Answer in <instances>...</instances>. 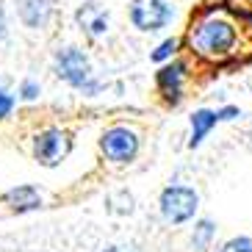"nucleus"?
<instances>
[{"mask_svg": "<svg viewBox=\"0 0 252 252\" xmlns=\"http://www.w3.org/2000/svg\"><path fill=\"white\" fill-rule=\"evenodd\" d=\"M178 45H180L178 39H163L161 45H158L156 50L150 53V59L156 61V64H163V61H169L172 56H175V53H178Z\"/></svg>", "mask_w": 252, "mask_h": 252, "instance_id": "nucleus-13", "label": "nucleus"}, {"mask_svg": "<svg viewBox=\"0 0 252 252\" xmlns=\"http://www.w3.org/2000/svg\"><path fill=\"white\" fill-rule=\"evenodd\" d=\"M241 117V108H236V105H224V108H219V119L222 122H233V119Z\"/></svg>", "mask_w": 252, "mask_h": 252, "instance_id": "nucleus-15", "label": "nucleus"}, {"mask_svg": "<svg viewBox=\"0 0 252 252\" xmlns=\"http://www.w3.org/2000/svg\"><path fill=\"white\" fill-rule=\"evenodd\" d=\"M127 14L133 28H139L141 33H156L175 20V8L169 0H130Z\"/></svg>", "mask_w": 252, "mask_h": 252, "instance_id": "nucleus-4", "label": "nucleus"}, {"mask_svg": "<svg viewBox=\"0 0 252 252\" xmlns=\"http://www.w3.org/2000/svg\"><path fill=\"white\" fill-rule=\"evenodd\" d=\"M8 200L17 202V211H28V208H36L39 202H42V194L36 191V189H31V186H23V189H17V191L6 194Z\"/></svg>", "mask_w": 252, "mask_h": 252, "instance_id": "nucleus-12", "label": "nucleus"}, {"mask_svg": "<svg viewBox=\"0 0 252 252\" xmlns=\"http://www.w3.org/2000/svg\"><path fill=\"white\" fill-rule=\"evenodd\" d=\"M6 33H8V25H6V11L0 8V39H6Z\"/></svg>", "mask_w": 252, "mask_h": 252, "instance_id": "nucleus-18", "label": "nucleus"}, {"mask_svg": "<svg viewBox=\"0 0 252 252\" xmlns=\"http://www.w3.org/2000/svg\"><path fill=\"white\" fill-rule=\"evenodd\" d=\"M100 150H103V156L111 163H130L136 158V153H139V136H136L133 127L114 125L103 133Z\"/></svg>", "mask_w": 252, "mask_h": 252, "instance_id": "nucleus-5", "label": "nucleus"}, {"mask_svg": "<svg viewBox=\"0 0 252 252\" xmlns=\"http://www.w3.org/2000/svg\"><path fill=\"white\" fill-rule=\"evenodd\" d=\"M222 119H219V111H214V108H197V111L191 114V136H189V147H200L202 141H205V136L214 130L216 125H219Z\"/></svg>", "mask_w": 252, "mask_h": 252, "instance_id": "nucleus-10", "label": "nucleus"}, {"mask_svg": "<svg viewBox=\"0 0 252 252\" xmlns=\"http://www.w3.org/2000/svg\"><path fill=\"white\" fill-rule=\"evenodd\" d=\"M20 92H23L25 100H36V97H39V83L36 81H25Z\"/></svg>", "mask_w": 252, "mask_h": 252, "instance_id": "nucleus-16", "label": "nucleus"}, {"mask_svg": "<svg viewBox=\"0 0 252 252\" xmlns=\"http://www.w3.org/2000/svg\"><path fill=\"white\" fill-rule=\"evenodd\" d=\"M214 236H216V224L211 219H200L197 227H194V233H191V247L197 252H205L211 247V241H214Z\"/></svg>", "mask_w": 252, "mask_h": 252, "instance_id": "nucleus-11", "label": "nucleus"}, {"mask_svg": "<svg viewBox=\"0 0 252 252\" xmlns=\"http://www.w3.org/2000/svg\"><path fill=\"white\" fill-rule=\"evenodd\" d=\"M103 252H125L122 247H108V250H103Z\"/></svg>", "mask_w": 252, "mask_h": 252, "instance_id": "nucleus-19", "label": "nucleus"}, {"mask_svg": "<svg viewBox=\"0 0 252 252\" xmlns=\"http://www.w3.org/2000/svg\"><path fill=\"white\" fill-rule=\"evenodd\" d=\"M75 23L78 28L92 39H100L108 33V25H111V11L103 6V3H97V0H86L78 6L75 11Z\"/></svg>", "mask_w": 252, "mask_h": 252, "instance_id": "nucleus-7", "label": "nucleus"}, {"mask_svg": "<svg viewBox=\"0 0 252 252\" xmlns=\"http://www.w3.org/2000/svg\"><path fill=\"white\" fill-rule=\"evenodd\" d=\"M17 11L28 28H45L53 17V0H20Z\"/></svg>", "mask_w": 252, "mask_h": 252, "instance_id": "nucleus-9", "label": "nucleus"}, {"mask_svg": "<svg viewBox=\"0 0 252 252\" xmlns=\"http://www.w3.org/2000/svg\"><path fill=\"white\" fill-rule=\"evenodd\" d=\"M158 208L169 224H183L194 219L197 208H200V194L191 186H166L158 197Z\"/></svg>", "mask_w": 252, "mask_h": 252, "instance_id": "nucleus-3", "label": "nucleus"}, {"mask_svg": "<svg viewBox=\"0 0 252 252\" xmlns=\"http://www.w3.org/2000/svg\"><path fill=\"white\" fill-rule=\"evenodd\" d=\"M236 36H238L236 25L230 23L227 17L214 11V14H205L202 20H197L191 25V31H189V47L208 61H222L233 53Z\"/></svg>", "mask_w": 252, "mask_h": 252, "instance_id": "nucleus-1", "label": "nucleus"}, {"mask_svg": "<svg viewBox=\"0 0 252 252\" xmlns=\"http://www.w3.org/2000/svg\"><path fill=\"white\" fill-rule=\"evenodd\" d=\"M219 252H252V238L250 236H236L230 238V241H224L222 250Z\"/></svg>", "mask_w": 252, "mask_h": 252, "instance_id": "nucleus-14", "label": "nucleus"}, {"mask_svg": "<svg viewBox=\"0 0 252 252\" xmlns=\"http://www.w3.org/2000/svg\"><path fill=\"white\" fill-rule=\"evenodd\" d=\"M11 105H14V97L6 94V92H0V117H6L11 111Z\"/></svg>", "mask_w": 252, "mask_h": 252, "instance_id": "nucleus-17", "label": "nucleus"}, {"mask_svg": "<svg viewBox=\"0 0 252 252\" xmlns=\"http://www.w3.org/2000/svg\"><path fill=\"white\" fill-rule=\"evenodd\" d=\"M69 150H72V139L67 130H59V127H50L33 139V158L42 166H59L69 156Z\"/></svg>", "mask_w": 252, "mask_h": 252, "instance_id": "nucleus-6", "label": "nucleus"}, {"mask_svg": "<svg viewBox=\"0 0 252 252\" xmlns=\"http://www.w3.org/2000/svg\"><path fill=\"white\" fill-rule=\"evenodd\" d=\"M247 3H250V6H252V0H247Z\"/></svg>", "mask_w": 252, "mask_h": 252, "instance_id": "nucleus-20", "label": "nucleus"}, {"mask_svg": "<svg viewBox=\"0 0 252 252\" xmlns=\"http://www.w3.org/2000/svg\"><path fill=\"white\" fill-rule=\"evenodd\" d=\"M56 75H59L64 83H69L72 89L89 92L94 94L100 86L92 78V64L89 56L81 50V47H64V50L56 53Z\"/></svg>", "mask_w": 252, "mask_h": 252, "instance_id": "nucleus-2", "label": "nucleus"}, {"mask_svg": "<svg viewBox=\"0 0 252 252\" xmlns=\"http://www.w3.org/2000/svg\"><path fill=\"white\" fill-rule=\"evenodd\" d=\"M156 83H158V92H161L169 103H180V97H183V83H186V64L183 61H169V64H163L156 75Z\"/></svg>", "mask_w": 252, "mask_h": 252, "instance_id": "nucleus-8", "label": "nucleus"}]
</instances>
